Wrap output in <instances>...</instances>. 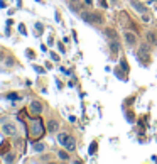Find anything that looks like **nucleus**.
I'll return each instance as SVG.
<instances>
[{
	"instance_id": "nucleus-3",
	"label": "nucleus",
	"mask_w": 157,
	"mask_h": 164,
	"mask_svg": "<svg viewBox=\"0 0 157 164\" xmlns=\"http://www.w3.org/2000/svg\"><path fill=\"white\" fill-rule=\"evenodd\" d=\"M149 51H150V48H149L147 44H144V46L139 49V54H137V58H139V61H142L144 65H147L149 61H150V54H149Z\"/></svg>"
},
{
	"instance_id": "nucleus-6",
	"label": "nucleus",
	"mask_w": 157,
	"mask_h": 164,
	"mask_svg": "<svg viewBox=\"0 0 157 164\" xmlns=\"http://www.w3.org/2000/svg\"><path fill=\"white\" fill-rule=\"evenodd\" d=\"M30 110H32L34 113H41V112H42V105H41V102L34 100V102L30 103Z\"/></svg>"
},
{
	"instance_id": "nucleus-19",
	"label": "nucleus",
	"mask_w": 157,
	"mask_h": 164,
	"mask_svg": "<svg viewBox=\"0 0 157 164\" xmlns=\"http://www.w3.org/2000/svg\"><path fill=\"white\" fill-rule=\"evenodd\" d=\"M5 151H7V142L2 144V147H0V154H2V152H5Z\"/></svg>"
},
{
	"instance_id": "nucleus-11",
	"label": "nucleus",
	"mask_w": 157,
	"mask_h": 164,
	"mask_svg": "<svg viewBox=\"0 0 157 164\" xmlns=\"http://www.w3.org/2000/svg\"><path fill=\"white\" fill-rule=\"evenodd\" d=\"M105 36L108 39H117V34H115L113 29H105Z\"/></svg>"
},
{
	"instance_id": "nucleus-14",
	"label": "nucleus",
	"mask_w": 157,
	"mask_h": 164,
	"mask_svg": "<svg viewBox=\"0 0 157 164\" xmlns=\"http://www.w3.org/2000/svg\"><path fill=\"white\" fill-rule=\"evenodd\" d=\"M44 149H46V146H44V144H41V142H39V144H34V151H36V152H42Z\"/></svg>"
},
{
	"instance_id": "nucleus-13",
	"label": "nucleus",
	"mask_w": 157,
	"mask_h": 164,
	"mask_svg": "<svg viewBox=\"0 0 157 164\" xmlns=\"http://www.w3.org/2000/svg\"><path fill=\"white\" fill-rule=\"evenodd\" d=\"M68 137H69L68 134H58V142H59V144H63V146H64V142L68 140Z\"/></svg>"
},
{
	"instance_id": "nucleus-8",
	"label": "nucleus",
	"mask_w": 157,
	"mask_h": 164,
	"mask_svg": "<svg viewBox=\"0 0 157 164\" xmlns=\"http://www.w3.org/2000/svg\"><path fill=\"white\" fill-rule=\"evenodd\" d=\"M64 147H66L68 151H74V147H76V144H74V139H73V137H68V140L64 142Z\"/></svg>"
},
{
	"instance_id": "nucleus-22",
	"label": "nucleus",
	"mask_w": 157,
	"mask_h": 164,
	"mask_svg": "<svg viewBox=\"0 0 157 164\" xmlns=\"http://www.w3.org/2000/svg\"><path fill=\"white\" fill-rule=\"evenodd\" d=\"M51 58L54 61H59V56H58V54H56V52H51Z\"/></svg>"
},
{
	"instance_id": "nucleus-21",
	"label": "nucleus",
	"mask_w": 157,
	"mask_h": 164,
	"mask_svg": "<svg viewBox=\"0 0 157 164\" xmlns=\"http://www.w3.org/2000/svg\"><path fill=\"white\" fill-rule=\"evenodd\" d=\"M34 69L37 73H44V68H41V66H34Z\"/></svg>"
},
{
	"instance_id": "nucleus-18",
	"label": "nucleus",
	"mask_w": 157,
	"mask_h": 164,
	"mask_svg": "<svg viewBox=\"0 0 157 164\" xmlns=\"http://www.w3.org/2000/svg\"><path fill=\"white\" fill-rule=\"evenodd\" d=\"M95 151H96V142H93L91 146H89V154H93Z\"/></svg>"
},
{
	"instance_id": "nucleus-28",
	"label": "nucleus",
	"mask_w": 157,
	"mask_h": 164,
	"mask_svg": "<svg viewBox=\"0 0 157 164\" xmlns=\"http://www.w3.org/2000/svg\"><path fill=\"white\" fill-rule=\"evenodd\" d=\"M69 2H78V0H69Z\"/></svg>"
},
{
	"instance_id": "nucleus-10",
	"label": "nucleus",
	"mask_w": 157,
	"mask_h": 164,
	"mask_svg": "<svg viewBox=\"0 0 157 164\" xmlns=\"http://www.w3.org/2000/svg\"><path fill=\"white\" fill-rule=\"evenodd\" d=\"M147 41L150 44H155L157 43V36H155V32H147Z\"/></svg>"
},
{
	"instance_id": "nucleus-27",
	"label": "nucleus",
	"mask_w": 157,
	"mask_h": 164,
	"mask_svg": "<svg viewBox=\"0 0 157 164\" xmlns=\"http://www.w3.org/2000/svg\"><path fill=\"white\" fill-rule=\"evenodd\" d=\"M85 2H86L88 5H91V4H93V0H85Z\"/></svg>"
},
{
	"instance_id": "nucleus-1",
	"label": "nucleus",
	"mask_w": 157,
	"mask_h": 164,
	"mask_svg": "<svg viewBox=\"0 0 157 164\" xmlns=\"http://www.w3.org/2000/svg\"><path fill=\"white\" fill-rule=\"evenodd\" d=\"M44 134V127H42V122L41 118H32L30 122V130H29V137L30 139H41Z\"/></svg>"
},
{
	"instance_id": "nucleus-7",
	"label": "nucleus",
	"mask_w": 157,
	"mask_h": 164,
	"mask_svg": "<svg viewBox=\"0 0 157 164\" xmlns=\"http://www.w3.org/2000/svg\"><path fill=\"white\" fill-rule=\"evenodd\" d=\"M132 5H133V9H135L137 12L145 14V7H144V4H140V2H137V0H132Z\"/></svg>"
},
{
	"instance_id": "nucleus-15",
	"label": "nucleus",
	"mask_w": 157,
	"mask_h": 164,
	"mask_svg": "<svg viewBox=\"0 0 157 164\" xmlns=\"http://www.w3.org/2000/svg\"><path fill=\"white\" fill-rule=\"evenodd\" d=\"M58 156H59V159H63V161H68L69 159V156H68V152H66V151H59V154H58Z\"/></svg>"
},
{
	"instance_id": "nucleus-16",
	"label": "nucleus",
	"mask_w": 157,
	"mask_h": 164,
	"mask_svg": "<svg viewBox=\"0 0 157 164\" xmlns=\"http://www.w3.org/2000/svg\"><path fill=\"white\" fill-rule=\"evenodd\" d=\"M7 98L9 100H20V95H17V93H9Z\"/></svg>"
},
{
	"instance_id": "nucleus-25",
	"label": "nucleus",
	"mask_w": 157,
	"mask_h": 164,
	"mask_svg": "<svg viewBox=\"0 0 157 164\" xmlns=\"http://www.w3.org/2000/svg\"><path fill=\"white\" fill-rule=\"evenodd\" d=\"M58 48H59V51H61V52H64V46H63V44H61V43L58 44Z\"/></svg>"
},
{
	"instance_id": "nucleus-20",
	"label": "nucleus",
	"mask_w": 157,
	"mask_h": 164,
	"mask_svg": "<svg viewBox=\"0 0 157 164\" xmlns=\"http://www.w3.org/2000/svg\"><path fill=\"white\" fill-rule=\"evenodd\" d=\"M42 24H36V30H37V32H42Z\"/></svg>"
},
{
	"instance_id": "nucleus-5",
	"label": "nucleus",
	"mask_w": 157,
	"mask_h": 164,
	"mask_svg": "<svg viewBox=\"0 0 157 164\" xmlns=\"http://www.w3.org/2000/svg\"><path fill=\"white\" fill-rule=\"evenodd\" d=\"M4 134L5 135H15L17 134V127L14 124H5L4 125Z\"/></svg>"
},
{
	"instance_id": "nucleus-4",
	"label": "nucleus",
	"mask_w": 157,
	"mask_h": 164,
	"mask_svg": "<svg viewBox=\"0 0 157 164\" xmlns=\"http://www.w3.org/2000/svg\"><path fill=\"white\" fill-rule=\"evenodd\" d=\"M125 43H127L128 46H135L137 44V36L133 34V32H130V30H127V32H125Z\"/></svg>"
},
{
	"instance_id": "nucleus-23",
	"label": "nucleus",
	"mask_w": 157,
	"mask_h": 164,
	"mask_svg": "<svg viewBox=\"0 0 157 164\" xmlns=\"http://www.w3.org/2000/svg\"><path fill=\"white\" fill-rule=\"evenodd\" d=\"M5 161H7V162H10V161H14V157L10 154H7V157H5Z\"/></svg>"
},
{
	"instance_id": "nucleus-17",
	"label": "nucleus",
	"mask_w": 157,
	"mask_h": 164,
	"mask_svg": "<svg viewBox=\"0 0 157 164\" xmlns=\"http://www.w3.org/2000/svg\"><path fill=\"white\" fill-rule=\"evenodd\" d=\"M19 30H20V34H24V36L27 34V29H26V26H24V24H20V26H19Z\"/></svg>"
},
{
	"instance_id": "nucleus-29",
	"label": "nucleus",
	"mask_w": 157,
	"mask_h": 164,
	"mask_svg": "<svg viewBox=\"0 0 157 164\" xmlns=\"http://www.w3.org/2000/svg\"><path fill=\"white\" fill-rule=\"evenodd\" d=\"M111 2H117V0H111Z\"/></svg>"
},
{
	"instance_id": "nucleus-9",
	"label": "nucleus",
	"mask_w": 157,
	"mask_h": 164,
	"mask_svg": "<svg viewBox=\"0 0 157 164\" xmlns=\"http://www.w3.org/2000/svg\"><path fill=\"white\" fill-rule=\"evenodd\" d=\"M110 51H111V54H117L120 51V44L117 39H113V43H110Z\"/></svg>"
},
{
	"instance_id": "nucleus-2",
	"label": "nucleus",
	"mask_w": 157,
	"mask_h": 164,
	"mask_svg": "<svg viewBox=\"0 0 157 164\" xmlns=\"http://www.w3.org/2000/svg\"><path fill=\"white\" fill-rule=\"evenodd\" d=\"M81 19L89 22V24H100L102 22V17L95 12H81Z\"/></svg>"
},
{
	"instance_id": "nucleus-12",
	"label": "nucleus",
	"mask_w": 157,
	"mask_h": 164,
	"mask_svg": "<svg viewBox=\"0 0 157 164\" xmlns=\"http://www.w3.org/2000/svg\"><path fill=\"white\" fill-rule=\"evenodd\" d=\"M56 129H58V122L56 120H51L49 124H47V130H49V132H54Z\"/></svg>"
},
{
	"instance_id": "nucleus-24",
	"label": "nucleus",
	"mask_w": 157,
	"mask_h": 164,
	"mask_svg": "<svg viewBox=\"0 0 157 164\" xmlns=\"http://www.w3.org/2000/svg\"><path fill=\"white\" fill-rule=\"evenodd\" d=\"M142 20H144V22H149L150 19H149V15H145V14H144V15H142Z\"/></svg>"
},
{
	"instance_id": "nucleus-26",
	"label": "nucleus",
	"mask_w": 157,
	"mask_h": 164,
	"mask_svg": "<svg viewBox=\"0 0 157 164\" xmlns=\"http://www.w3.org/2000/svg\"><path fill=\"white\" fill-rule=\"evenodd\" d=\"M100 4H102L103 9H106V2H105V0H100Z\"/></svg>"
}]
</instances>
